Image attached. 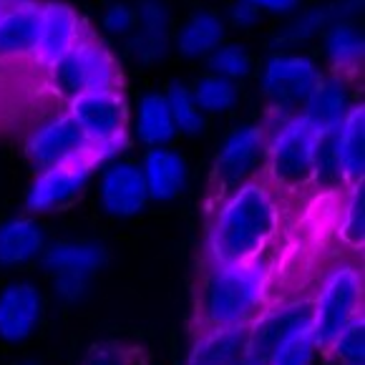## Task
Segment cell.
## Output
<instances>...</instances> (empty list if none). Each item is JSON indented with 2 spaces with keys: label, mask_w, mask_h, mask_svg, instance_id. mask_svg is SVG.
I'll return each instance as SVG.
<instances>
[{
  "label": "cell",
  "mask_w": 365,
  "mask_h": 365,
  "mask_svg": "<svg viewBox=\"0 0 365 365\" xmlns=\"http://www.w3.org/2000/svg\"><path fill=\"white\" fill-rule=\"evenodd\" d=\"M279 210L267 184L250 179L227 194L207 235V252L215 264L257 262L277 237Z\"/></svg>",
  "instance_id": "obj_1"
},
{
  "label": "cell",
  "mask_w": 365,
  "mask_h": 365,
  "mask_svg": "<svg viewBox=\"0 0 365 365\" xmlns=\"http://www.w3.org/2000/svg\"><path fill=\"white\" fill-rule=\"evenodd\" d=\"M269 272L262 262L215 264L202 274L197 292L199 330L250 325L267 307Z\"/></svg>",
  "instance_id": "obj_2"
},
{
  "label": "cell",
  "mask_w": 365,
  "mask_h": 365,
  "mask_svg": "<svg viewBox=\"0 0 365 365\" xmlns=\"http://www.w3.org/2000/svg\"><path fill=\"white\" fill-rule=\"evenodd\" d=\"M116 58L111 51L91 36H83L63 58L51 66V83L63 98H78L86 93L118 91Z\"/></svg>",
  "instance_id": "obj_3"
},
{
  "label": "cell",
  "mask_w": 365,
  "mask_h": 365,
  "mask_svg": "<svg viewBox=\"0 0 365 365\" xmlns=\"http://www.w3.org/2000/svg\"><path fill=\"white\" fill-rule=\"evenodd\" d=\"M315 149L317 131L307 124L300 113L287 116L279 129L267 139V172L282 187H307L315 182Z\"/></svg>",
  "instance_id": "obj_4"
},
{
  "label": "cell",
  "mask_w": 365,
  "mask_h": 365,
  "mask_svg": "<svg viewBox=\"0 0 365 365\" xmlns=\"http://www.w3.org/2000/svg\"><path fill=\"white\" fill-rule=\"evenodd\" d=\"M363 274L355 264H338L322 279V287L312 300V333L320 350L348 325L363 315Z\"/></svg>",
  "instance_id": "obj_5"
},
{
  "label": "cell",
  "mask_w": 365,
  "mask_h": 365,
  "mask_svg": "<svg viewBox=\"0 0 365 365\" xmlns=\"http://www.w3.org/2000/svg\"><path fill=\"white\" fill-rule=\"evenodd\" d=\"M26 151L38 172L83 159L91 161L93 167H101L96 159V151H93V144L86 139V134L81 131V126L68 113L56 116L51 121H46L43 126H38L31 134V139H28Z\"/></svg>",
  "instance_id": "obj_6"
},
{
  "label": "cell",
  "mask_w": 365,
  "mask_h": 365,
  "mask_svg": "<svg viewBox=\"0 0 365 365\" xmlns=\"http://www.w3.org/2000/svg\"><path fill=\"white\" fill-rule=\"evenodd\" d=\"M320 68L307 56L277 53L262 71V93L274 108L295 111L307 101L320 81Z\"/></svg>",
  "instance_id": "obj_7"
},
{
  "label": "cell",
  "mask_w": 365,
  "mask_h": 365,
  "mask_svg": "<svg viewBox=\"0 0 365 365\" xmlns=\"http://www.w3.org/2000/svg\"><path fill=\"white\" fill-rule=\"evenodd\" d=\"M312 328V300H292L277 307H264L247 328V353L252 358L267 360L292 335Z\"/></svg>",
  "instance_id": "obj_8"
},
{
  "label": "cell",
  "mask_w": 365,
  "mask_h": 365,
  "mask_svg": "<svg viewBox=\"0 0 365 365\" xmlns=\"http://www.w3.org/2000/svg\"><path fill=\"white\" fill-rule=\"evenodd\" d=\"M267 151V131L259 124L232 131L215 159V189L230 194L240 184L250 182Z\"/></svg>",
  "instance_id": "obj_9"
},
{
  "label": "cell",
  "mask_w": 365,
  "mask_h": 365,
  "mask_svg": "<svg viewBox=\"0 0 365 365\" xmlns=\"http://www.w3.org/2000/svg\"><path fill=\"white\" fill-rule=\"evenodd\" d=\"M68 116L81 126L91 144H108V141L126 139V101L118 91L86 93L71 98Z\"/></svg>",
  "instance_id": "obj_10"
},
{
  "label": "cell",
  "mask_w": 365,
  "mask_h": 365,
  "mask_svg": "<svg viewBox=\"0 0 365 365\" xmlns=\"http://www.w3.org/2000/svg\"><path fill=\"white\" fill-rule=\"evenodd\" d=\"M91 161H73L63 167L43 169L33 179L31 189L26 194V210L33 215H43V212L63 210L73 199H78L86 189L88 179L93 174Z\"/></svg>",
  "instance_id": "obj_11"
},
{
  "label": "cell",
  "mask_w": 365,
  "mask_h": 365,
  "mask_svg": "<svg viewBox=\"0 0 365 365\" xmlns=\"http://www.w3.org/2000/svg\"><path fill=\"white\" fill-rule=\"evenodd\" d=\"M43 317V295L33 282H11L0 292V340L23 343Z\"/></svg>",
  "instance_id": "obj_12"
},
{
  "label": "cell",
  "mask_w": 365,
  "mask_h": 365,
  "mask_svg": "<svg viewBox=\"0 0 365 365\" xmlns=\"http://www.w3.org/2000/svg\"><path fill=\"white\" fill-rule=\"evenodd\" d=\"M136 28L126 43V53L141 66H151L169 53L172 18L164 0H139L136 3Z\"/></svg>",
  "instance_id": "obj_13"
},
{
  "label": "cell",
  "mask_w": 365,
  "mask_h": 365,
  "mask_svg": "<svg viewBox=\"0 0 365 365\" xmlns=\"http://www.w3.org/2000/svg\"><path fill=\"white\" fill-rule=\"evenodd\" d=\"M101 207L111 217H134L149 202L141 169L129 161H113L103 169L98 184Z\"/></svg>",
  "instance_id": "obj_14"
},
{
  "label": "cell",
  "mask_w": 365,
  "mask_h": 365,
  "mask_svg": "<svg viewBox=\"0 0 365 365\" xmlns=\"http://www.w3.org/2000/svg\"><path fill=\"white\" fill-rule=\"evenodd\" d=\"M86 36L78 13L66 3H43L41 6V31H38L36 58L43 66H53L63 58L81 38Z\"/></svg>",
  "instance_id": "obj_15"
},
{
  "label": "cell",
  "mask_w": 365,
  "mask_h": 365,
  "mask_svg": "<svg viewBox=\"0 0 365 365\" xmlns=\"http://www.w3.org/2000/svg\"><path fill=\"white\" fill-rule=\"evenodd\" d=\"M333 151L338 161L340 184L358 187L365 174V108L363 103L350 106L340 126L333 131Z\"/></svg>",
  "instance_id": "obj_16"
},
{
  "label": "cell",
  "mask_w": 365,
  "mask_h": 365,
  "mask_svg": "<svg viewBox=\"0 0 365 365\" xmlns=\"http://www.w3.org/2000/svg\"><path fill=\"white\" fill-rule=\"evenodd\" d=\"M41 264L51 277L58 274H73V277H86L91 279L103 264L108 262V252L98 242H53L46 245L43 255H41Z\"/></svg>",
  "instance_id": "obj_17"
},
{
  "label": "cell",
  "mask_w": 365,
  "mask_h": 365,
  "mask_svg": "<svg viewBox=\"0 0 365 365\" xmlns=\"http://www.w3.org/2000/svg\"><path fill=\"white\" fill-rule=\"evenodd\" d=\"M141 177L146 184V194L154 202H172L184 192L189 179L187 161L179 151L169 149V146H159V149H149L141 161Z\"/></svg>",
  "instance_id": "obj_18"
},
{
  "label": "cell",
  "mask_w": 365,
  "mask_h": 365,
  "mask_svg": "<svg viewBox=\"0 0 365 365\" xmlns=\"http://www.w3.org/2000/svg\"><path fill=\"white\" fill-rule=\"evenodd\" d=\"M348 111H350V98H348V88H345V81L340 76H320L317 86L312 88L307 101L302 103L300 116L305 118L317 134H325V131L338 129Z\"/></svg>",
  "instance_id": "obj_19"
},
{
  "label": "cell",
  "mask_w": 365,
  "mask_h": 365,
  "mask_svg": "<svg viewBox=\"0 0 365 365\" xmlns=\"http://www.w3.org/2000/svg\"><path fill=\"white\" fill-rule=\"evenodd\" d=\"M41 31V6L38 3H16L0 16V58L33 56Z\"/></svg>",
  "instance_id": "obj_20"
},
{
  "label": "cell",
  "mask_w": 365,
  "mask_h": 365,
  "mask_svg": "<svg viewBox=\"0 0 365 365\" xmlns=\"http://www.w3.org/2000/svg\"><path fill=\"white\" fill-rule=\"evenodd\" d=\"M360 11H363V0H338V3H330V6L310 8V11L300 13L290 26H285V31H279L274 36V46L285 48V46L305 43V41L315 38L317 33L325 31L333 23L353 21Z\"/></svg>",
  "instance_id": "obj_21"
},
{
  "label": "cell",
  "mask_w": 365,
  "mask_h": 365,
  "mask_svg": "<svg viewBox=\"0 0 365 365\" xmlns=\"http://www.w3.org/2000/svg\"><path fill=\"white\" fill-rule=\"evenodd\" d=\"M247 328L250 325L199 330L187 365H232L247 353Z\"/></svg>",
  "instance_id": "obj_22"
},
{
  "label": "cell",
  "mask_w": 365,
  "mask_h": 365,
  "mask_svg": "<svg viewBox=\"0 0 365 365\" xmlns=\"http://www.w3.org/2000/svg\"><path fill=\"white\" fill-rule=\"evenodd\" d=\"M46 250V235L36 220L16 217L0 225V267H21Z\"/></svg>",
  "instance_id": "obj_23"
},
{
  "label": "cell",
  "mask_w": 365,
  "mask_h": 365,
  "mask_svg": "<svg viewBox=\"0 0 365 365\" xmlns=\"http://www.w3.org/2000/svg\"><path fill=\"white\" fill-rule=\"evenodd\" d=\"M325 53L335 76H353L360 71L365 58L363 31L353 21H338L325 28Z\"/></svg>",
  "instance_id": "obj_24"
},
{
  "label": "cell",
  "mask_w": 365,
  "mask_h": 365,
  "mask_svg": "<svg viewBox=\"0 0 365 365\" xmlns=\"http://www.w3.org/2000/svg\"><path fill=\"white\" fill-rule=\"evenodd\" d=\"M227 26L217 13L199 11L179 28L177 33V51L184 58H205L215 48L225 43Z\"/></svg>",
  "instance_id": "obj_25"
},
{
  "label": "cell",
  "mask_w": 365,
  "mask_h": 365,
  "mask_svg": "<svg viewBox=\"0 0 365 365\" xmlns=\"http://www.w3.org/2000/svg\"><path fill=\"white\" fill-rule=\"evenodd\" d=\"M136 136L149 149H159V146L172 144V139L177 136V126H174L172 111H169V103L164 93H146L139 101Z\"/></svg>",
  "instance_id": "obj_26"
},
{
  "label": "cell",
  "mask_w": 365,
  "mask_h": 365,
  "mask_svg": "<svg viewBox=\"0 0 365 365\" xmlns=\"http://www.w3.org/2000/svg\"><path fill=\"white\" fill-rule=\"evenodd\" d=\"M192 96L202 113H225L232 106H237L240 91H237V83L210 73L197 81V86L192 88Z\"/></svg>",
  "instance_id": "obj_27"
},
{
  "label": "cell",
  "mask_w": 365,
  "mask_h": 365,
  "mask_svg": "<svg viewBox=\"0 0 365 365\" xmlns=\"http://www.w3.org/2000/svg\"><path fill=\"white\" fill-rule=\"evenodd\" d=\"M325 353L338 365H365V317L358 315L328 343Z\"/></svg>",
  "instance_id": "obj_28"
},
{
  "label": "cell",
  "mask_w": 365,
  "mask_h": 365,
  "mask_svg": "<svg viewBox=\"0 0 365 365\" xmlns=\"http://www.w3.org/2000/svg\"><path fill=\"white\" fill-rule=\"evenodd\" d=\"M164 96H167L169 111H172V118H174V126H177V131L189 134V136L202 134V129H205V113L199 111L197 103H194L192 88H187L184 83L174 81Z\"/></svg>",
  "instance_id": "obj_29"
},
{
  "label": "cell",
  "mask_w": 365,
  "mask_h": 365,
  "mask_svg": "<svg viewBox=\"0 0 365 365\" xmlns=\"http://www.w3.org/2000/svg\"><path fill=\"white\" fill-rule=\"evenodd\" d=\"M207 66H210L212 76L237 83L252 73V56L242 43H222L220 48L207 56Z\"/></svg>",
  "instance_id": "obj_30"
},
{
  "label": "cell",
  "mask_w": 365,
  "mask_h": 365,
  "mask_svg": "<svg viewBox=\"0 0 365 365\" xmlns=\"http://www.w3.org/2000/svg\"><path fill=\"white\" fill-rule=\"evenodd\" d=\"M320 353V345L312 333V328H305L302 333L292 335L287 343H282L267 360V365H312L315 355Z\"/></svg>",
  "instance_id": "obj_31"
},
{
  "label": "cell",
  "mask_w": 365,
  "mask_h": 365,
  "mask_svg": "<svg viewBox=\"0 0 365 365\" xmlns=\"http://www.w3.org/2000/svg\"><path fill=\"white\" fill-rule=\"evenodd\" d=\"M340 237L348 247L363 250L365 242V189L363 184L350 189L348 205L343 212V225H340Z\"/></svg>",
  "instance_id": "obj_32"
},
{
  "label": "cell",
  "mask_w": 365,
  "mask_h": 365,
  "mask_svg": "<svg viewBox=\"0 0 365 365\" xmlns=\"http://www.w3.org/2000/svg\"><path fill=\"white\" fill-rule=\"evenodd\" d=\"M81 365H144V360H141V350L136 345L108 340V343L93 345Z\"/></svg>",
  "instance_id": "obj_33"
},
{
  "label": "cell",
  "mask_w": 365,
  "mask_h": 365,
  "mask_svg": "<svg viewBox=\"0 0 365 365\" xmlns=\"http://www.w3.org/2000/svg\"><path fill=\"white\" fill-rule=\"evenodd\" d=\"M103 28L111 36H126L136 28V11L126 3H111L103 11Z\"/></svg>",
  "instance_id": "obj_34"
},
{
  "label": "cell",
  "mask_w": 365,
  "mask_h": 365,
  "mask_svg": "<svg viewBox=\"0 0 365 365\" xmlns=\"http://www.w3.org/2000/svg\"><path fill=\"white\" fill-rule=\"evenodd\" d=\"M88 285H91V279L86 277H73V274H58V277H53V292L63 302H78L88 292Z\"/></svg>",
  "instance_id": "obj_35"
},
{
  "label": "cell",
  "mask_w": 365,
  "mask_h": 365,
  "mask_svg": "<svg viewBox=\"0 0 365 365\" xmlns=\"http://www.w3.org/2000/svg\"><path fill=\"white\" fill-rule=\"evenodd\" d=\"M230 26L235 28H252L259 21V11L255 6H250L247 0H237L235 6L230 8Z\"/></svg>",
  "instance_id": "obj_36"
},
{
  "label": "cell",
  "mask_w": 365,
  "mask_h": 365,
  "mask_svg": "<svg viewBox=\"0 0 365 365\" xmlns=\"http://www.w3.org/2000/svg\"><path fill=\"white\" fill-rule=\"evenodd\" d=\"M250 6H255L257 11L267 13H292L300 8L302 0H247Z\"/></svg>",
  "instance_id": "obj_37"
},
{
  "label": "cell",
  "mask_w": 365,
  "mask_h": 365,
  "mask_svg": "<svg viewBox=\"0 0 365 365\" xmlns=\"http://www.w3.org/2000/svg\"><path fill=\"white\" fill-rule=\"evenodd\" d=\"M232 365H264V363H262V360H257V358H252L250 353H245L240 360H235Z\"/></svg>",
  "instance_id": "obj_38"
},
{
  "label": "cell",
  "mask_w": 365,
  "mask_h": 365,
  "mask_svg": "<svg viewBox=\"0 0 365 365\" xmlns=\"http://www.w3.org/2000/svg\"><path fill=\"white\" fill-rule=\"evenodd\" d=\"M6 8H8V6H6V0H0V16H3V11H6Z\"/></svg>",
  "instance_id": "obj_39"
},
{
  "label": "cell",
  "mask_w": 365,
  "mask_h": 365,
  "mask_svg": "<svg viewBox=\"0 0 365 365\" xmlns=\"http://www.w3.org/2000/svg\"><path fill=\"white\" fill-rule=\"evenodd\" d=\"M23 365H41V363H23Z\"/></svg>",
  "instance_id": "obj_40"
}]
</instances>
